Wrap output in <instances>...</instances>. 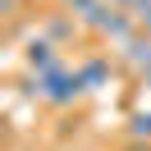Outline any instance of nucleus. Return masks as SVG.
Segmentation results:
<instances>
[{
  "mask_svg": "<svg viewBox=\"0 0 151 151\" xmlns=\"http://www.w3.org/2000/svg\"><path fill=\"white\" fill-rule=\"evenodd\" d=\"M78 78H83V87L87 92H105L110 87V60L105 55H92V60H78Z\"/></svg>",
  "mask_w": 151,
  "mask_h": 151,
  "instance_id": "7ed1b4c3",
  "label": "nucleus"
},
{
  "mask_svg": "<svg viewBox=\"0 0 151 151\" xmlns=\"http://www.w3.org/2000/svg\"><path fill=\"white\" fill-rule=\"evenodd\" d=\"M124 133H128L133 142H151V110H133L128 124H124Z\"/></svg>",
  "mask_w": 151,
  "mask_h": 151,
  "instance_id": "20e7f679",
  "label": "nucleus"
},
{
  "mask_svg": "<svg viewBox=\"0 0 151 151\" xmlns=\"http://www.w3.org/2000/svg\"><path fill=\"white\" fill-rule=\"evenodd\" d=\"M23 64H28V73H50V69L64 64V55H60L55 41H46L41 32H32L28 46H23Z\"/></svg>",
  "mask_w": 151,
  "mask_h": 151,
  "instance_id": "f257e3e1",
  "label": "nucleus"
},
{
  "mask_svg": "<svg viewBox=\"0 0 151 151\" xmlns=\"http://www.w3.org/2000/svg\"><path fill=\"white\" fill-rule=\"evenodd\" d=\"M37 32L46 41H55V46H64V41H73V32H78V19L69 9H55V14H41L37 19Z\"/></svg>",
  "mask_w": 151,
  "mask_h": 151,
  "instance_id": "f03ea898",
  "label": "nucleus"
}]
</instances>
